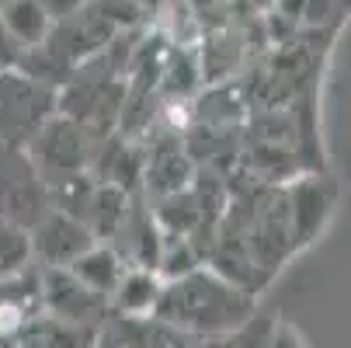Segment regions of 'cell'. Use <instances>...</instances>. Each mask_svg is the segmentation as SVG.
Masks as SVG:
<instances>
[{
  "label": "cell",
  "mask_w": 351,
  "mask_h": 348,
  "mask_svg": "<svg viewBox=\"0 0 351 348\" xmlns=\"http://www.w3.org/2000/svg\"><path fill=\"white\" fill-rule=\"evenodd\" d=\"M258 314L250 289L230 282L216 268L195 265L184 275L164 279V292L157 300L154 321L178 327L184 334H195L202 341L233 334Z\"/></svg>",
  "instance_id": "1"
},
{
  "label": "cell",
  "mask_w": 351,
  "mask_h": 348,
  "mask_svg": "<svg viewBox=\"0 0 351 348\" xmlns=\"http://www.w3.org/2000/svg\"><path fill=\"white\" fill-rule=\"evenodd\" d=\"M90 146H94V139L84 132V126H77L73 119L56 112L25 139L21 154L28 157L35 174L45 181V188H53V185H60L73 174H84L90 167Z\"/></svg>",
  "instance_id": "2"
},
{
  "label": "cell",
  "mask_w": 351,
  "mask_h": 348,
  "mask_svg": "<svg viewBox=\"0 0 351 348\" xmlns=\"http://www.w3.org/2000/svg\"><path fill=\"white\" fill-rule=\"evenodd\" d=\"M60 112V91L49 87L18 67L0 73V143L25 146V139Z\"/></svg>",
  "instance_id": "3"
},
{
  "label": "cell",
  "mask_w": 351,
  "mask_h": 348,
  "mask_svg": "<svg viewBox=\"0 0 351 348\" xmlns=\"http://www.w3.org/2000/svg\"><path fill=\"white\" fill-rule=\"evenodd\" d=\"M49 206V188L21 154V146L0 143V216L32 230Z\"/></svg>",
  "instance_id": "4"
},
{
  "label": "cell",
  "mask_w": 351,
  "mask_h": 348,
  "mask_svg": "<svg viewBox=\"0 0 351 348\" xmlns=\"http://www.w3.org/2000/svg\"><path fill=\"white\" fill-rule=\"evenodd\" d=\"M42 310L70 324L101 327L112 314V303L101 292L87 289L70 268H42Z\"/></svg>",
  "instance_id": "5"
},
{
  "label": "cell",
  "mask_w": 351,
  "mask_h": 348,
  "mask_svg": "<svg viewBox=\"0 0 351 348\" xmlns=\"http://www.w3.org/2000/svg\"><path fill=\"white\" fill-rule=\"evenodd\" d=\"M28 233H32V258L42 268H66L77 255H84L90 244H97V237L90 233L84 220L56 206H49Z\"/></svg>",
  "instance_id": "6"
},
{
  "label": "cell",
  "mask_w": 351,
  "mask_h": 348,
  "mask_svg": "<svg viewBox=\"0 0 351 348\" xmlns=\"http://www.w3.org/2000/svg\"><path fill=\"white\" fill-rule=\"evenodd\" d=\"M334 202V185L327 181H299L285 192V206H289V227H292V244H306L327 220Z\"/></svg>",
  "instance_id": "7"
},
{
  "label": "cell",
  "mask_w": 351,
  "mask_h": 348,
  "mask_svg": "<svg viewBox=\"0 0 351 348\" xmlns=\"http://www.w3.org/2000/svg\"><path fill=\"white\" fill-rule=\"evenodd\" d=\"M160 292H164V275L157 268L125 265L108 303H112V314H122V317H154Z\"/></svg>",
  "instance_id": "8"
},
{
  "label": "cell",
  "mask_w": 351,
  "mask_h": 348,
  "mask_svg": "<svg viewBox=\"0 0 351 348\" xmlns=\"http://www.w3.org/2000/svg\"><path fill=\"white\" fill-rule=\"evenodd\" d=\"M97 341V327H84V324H70L60 321L53 314H35L14 338V348H94Z\"/></svg>",
  "instance_id": "9"
},
{
  "label": "cell",
  "mask_w": 351,
  "mask_h": 348,
  "mask_svg": "<svg viewBox=\"0 0 351 348\" xmlns=\"http://www.w3.org/2000/svg\"><path fill=\"white\" fill-rule=\"evenodd\" d=\"M87 289H94V292H101L105 300L112 296V289L119 286V279H122V272H125V262H122V255L115 251V247H108V244H90L84 255H77L70 265H66Z\"/></svg>",
  "instance_id": "10"
},
{
  "label": "cell",
  "mask_w": 351,
  "mask_h": 348,
  "mask_svg": "<svg viewBox=\"0 0 351 348\" xmlns=\"http://www.w3.org/2000/svg\"><path fill=\"white\" fill-rule=\"evenodd\" d=\"M0 21H4V28L14 35V42L21 49L45 42V35L53 32V18H49V11L38 0H8L0 8Z\"/></svg>",
  "instance_id": "11"
},
{
  "label": "cell",
  "mask_w": 351,
  "mask_h": 348,
  "mask_svg": "<svg viewBox=\"0 0 351 348\" xmlns=\"http://www.w3.org/2000/svg\"><path fill=\"white\" fill-rule=\"evenodd\" d=\"M125 209H129V192L119 188V185H108V181H97L84 223L90 227V233H94L97 240H101V237H112V233L119 230Z\"/></svg>",
  "instance_id": "12"
},
{
  "label": "cell",
  "mask_w": 351,
  "mask_h": 348,
  "mask_svg": "<svg viewBox=\"0 0 351 348\" xmlns=\"http://www.w3.org/2000/svg\"><path fill=\"white\" fill-rule=\"evenodd\" d=\"M32 262L35 258H32V233H28V227L0 216V275L21 272Z\"/></svg>",
  "instance_id": "13"
},
{
  "label": "cell",
  "mask_w": 351,
  "mask_h": 348,
  "mask_svg": "<svg viewBox=\"0 0 351 348\" xmlns=\"http://www.w3.org/2000/svg\"><path fill=\"white\" fill-rule=\"evenodd\" d=\"M146 327H149V317L108 314V321L97 327L94 348H146Z\"/></svg>",
  "instance_id": "14"
},
{
  "label": "cell",
  "mask_w": 351,
  "mask_h": 348,
  "mask_svg": "<svg viewBox=\"0 0 351 348\" xmlns=\"http://www.w3.org/2000/svg\"><path fill=\"white\" fill-rule=\"evenodd\" d=\"M271 321L268 317H250L243 327H237L233 334H223V338H213L206 348H265V341H268V334H271Z\"/></svg>",
  "instance_id": "15"
},
{
  "label": "cell",
  "mask_w": 351,
  "mask_h": 348,
  "mask_svg": "<svg viewBox=\"0 0 351 348\" xmlns=\"http://www.w3.org/2000/svg\"><path fill=\"white\" fill-rule=\"evenodd\" d=\"M87 8L105 18L115 32H125V28H136L139 14H143V4L139 0H87Z\"/></svg>",
  "instance_id": "16"
},
{
  "label": "cell",
  "mask_w": 351,
  "mask_h": 348,
  "mask_svg": "<svg viewBox=\"0 0 351 348\" xmlns=\"http://www.w3.org/2000/svg\"><path fill=\"white\" fill-rule=\"evenodd\" d=\"M209 341L195 338V334H184L178 327H167L160 321L149 317V327H146V348H206Z\"/></svg>",
  "instance_id": "17"
},
{
  "label": "cell",
  "mask_w": 351,
  "mask_h": 348,
  "mask_svg": "<svg viewBox=\"0 0 351 348\" xmlns=\"http://www.w3.org/2000/svg\"><path fill=\"white\" fill-rule=\"evenodd\" d=\"M21 53H25V49L14 42V35L4 28V21H0V73L14 70V67H18V60H21Z\"/></svg>",
  "instance_id": "18"
},
{
  "label": "cell",
  "mask_w": 351,
  "mask_h": 348,
  "mask_svg": "<svg viewBox=\"0 0 351 348\" xmlns=\"http://www.w3.org/2000/svg\"><path fill=\"white\" fill-rule=\"evenodd\" d=\"M265 348H306V345H303V338H299L289 324H275L268 341H265Z\"/></svg>",
  "instance_id": "19"
},
{
  "label": "cell",
  "mask_w": 351,
  "mask_h": 348,
  "mask_svg": "<svg viewBox=\"0 0 351 348\" xmlns=\"http://www.w3.org/2000/svg\"><path fill=\"white\" fill-rule=\"evenodd\" d=\"M271 11L299 25L303 21V11H306V0H271Z\"/></svg>",
  "instance_id": "20"
},
{
  "label": "cell",
  "mask_w": 351,
  "mask_h": 348,
  "mask_svg": "<svg viewBox=\"0 0 351 348\" xmlns=\"http://www.w3.org/2000/svg\"><path fill=\"white\" fill-rule=\"evenodd\" d=\"M38 4L49 11V18H53V21H60V18L73 14V11L84 4V0H38Z\"/></svg>",
  "instance_id": "21"
},
{
  "label": "cell",
  "mask_w": 351,
  "mask_h": 348,
  "mask_svg": "<svg viewBox=\"0 0 351 348\" xmlns=\"http://www.w3.org/2000/svg\"><path fill=\"white\" fill-rule=\"evenodd\" d=\"M254 4H258V8H271V0H254Z\"/></svg>",
  "instance_id": "22"
}]
</instances>
